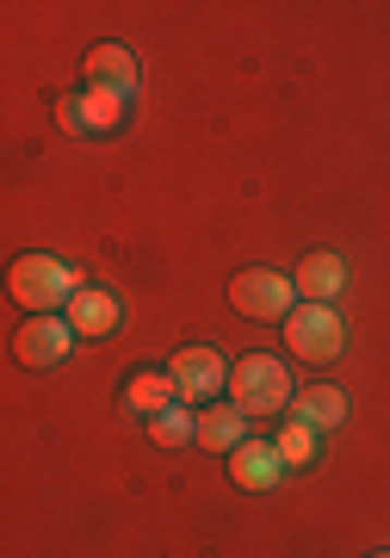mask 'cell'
<instances>
[{"mask_svg":"<svg viewBox=\"0 0 390 558\" xmlns=\"http://www.w3.org/2000/svg\"><path fill=\"white\" fill-rule=\"evenodd\" d=\"M69 341H75L69 317H25L20 336H13V354L25 366H57V360H69Z\"/></svg>","mask_w":390,"mask_h":558,"instance_id":"cell-9","label":"cell"},{"mask_svg":"<svg viewBox=\"0 0 390 558\" xmlns=\"http://www.w3.org/2000/svg\"><path fill=\"white\" fill-rule=\"evenodd\" d=\"M273 447H279V459H285V465H310V459H316V428H310V422H285V428H279V440H273Z\"/></svg>","mask_w":390,"mask_h":558,"instance_id":"cell-16","label":"cell"},{"mask_svg":"<svg viewBox=\"0 0 390 558\" xmlns=\"http://www.w3.org/2000/svg\"><path fill=\"white\" fill-rule=\"evenodd\" d=\"M7 286H13V299L32 311V317H57V304L75 299V267L57 255H20L13 260V274H7Z\"/></svg>","mask_w":390,"mask_h":558,"instance_id":"cell-2","label":"cell"},{"mask_svg":"<svg viewBox=\"0 0 390 558\" xmlns=\"http://www.w3.org/2000/svg\"><path fill=\"white\" fill-rule=\"evenodd\" d=\"M62 311H69V329H75V336H87V341L112 336L118 323H124V304H118L106 286H94V279H81L75 299L62 304Z\"/></svg>","mask_w":390,"mask_h":558,"instance_id":"cell-8","label":"cell"},{"mask_svg":"<svg viewBox=\"0 0 390 558\" xmlns=\"http://www.w3.org/2000/svg\"><path fill=\"white\" fill-rule=\"evenodd\" d=\"M198 447L235 453V447H242V410H235V403H223V410H198Z\"/></svg>","mask_w":390,"mask_h":558,"instance_id":"cell-13","label":"cell"},{"mask_svg":"<svg viewBox=\"0 0 390 558\" xmlns=\"http://www.w3.org/2000/svg\"><path fill=\"white\" fill-rule=\"evenodd\" d=\"M279 472H285V459H279L273 440H242L230 453V478L242 484V490H273Z\"/></svg>","mask_w":390,"mask_h":558,"instance_id":"cell-11","label":"cell"},{"mask_svg":"<svg viewBox=\"0 0 390 558\" xmlns=\"http://www.w3.org/2000/svg\"><path fill=\"white\" fill-rule=\"evenodd\" d=\"M149 440H156V447H186V440H198V416L186 403H174V410H161V416L149 422Z\"/></svg>","mask_w":390,"mask_h":558,"instance_id":"cell-15","label":"cell"},{"mask_svg":"<svg viewBox=\"0 0 390 558\" xmlns=\"http://www.w3.org/2000/svg\"><path fill=\"white\" fill-rule=\"evenodd\" d=\"M292 299H297V286L285 274H273V267H248V274L230 279V304L254 323H285L292 317Z\"/></svg>","mask_w":390,"mask_h":558,"instance_id":"cell-4","label":"cell"},{"mask_svg":"<svg viewBox=\"0 0 390 558\" xmlns=\"http://www.w3.org/2000/svg\"><path fill=\"white\" fill-rule=\"evenodd\" d=\"M124 106L118 94H99V87H81V94H69V100L57 106V119L69 137H112L118 124H124Z\"/></svg>","mask_w":390,"mask_h":558,"instance_id":"cell-6","label":"cell"},{"mask_svg":"<svg viewBox=\"0 0 390 558\" xmlns=\"http://www.w3.org/2000/svg\"><path fill=\"white\" fill-rule=\"evenodd\" d=\"M174 403H180L174 373H131V379H124V410H131V416L156 422L161 410H174Z\"/></svg>","mask_w":390,"mask_h":558,"instance_id":"cell-12","label":"cell"},{"mask_svg":"<svg viewBox=\"0 0 390 558\" xmlns=\"http://www.w3.org/2000/svg\"><path fill=\"white\" fill-rule=\"evenodd\" d=\"M292 286L310 304H334L341 299V286H348V260L334 255V248H316V255H304V267L292 274Z\"/></svg>","mask_w":390,"mask_h":558,"instance_id":"cell-10","label":"cell"},{"mask_svg":"<svg viewBox=\"0 0 390 558\" xmlns=\"http://www.w3.org/2000/svg\"><path fill=\"white\" fill-rule=\"evenodd\" d=\"M168 373H174L180 385V403H211L223 385H230V360L217 354V348H205V341H193V348H180L174 360H168Z\"/></svg>","mask_w":390,"mask_h":558,"instance_id":"cell-5","label":"cell"},{"mask_svg":"<svg viewBox=\"0 0 390 558\" xmlns=\"http://www.w3.org/2000/svg\"><path fill=\"white\" fill-rule=\"evenodd\" d=\"M285 348L297 360H310V366H329L348 348V323H341L334 304H297L292 317H285Z\"/></svg>","mask_w":390,"mask_h":558,"instance_id":"cell-3","label":"cell"},{"mask_svg":"<svg viewBox=\"0 0 390 558\" xmlns=\"http://www.w3.org/2000/svg\"><path fill=\"white\" fill-rule=\"evenodd\" d=\"M297 422H310V428H334V422L348 416V398L334 391V385H310V391H297Z\"/></svg>","mask_w":390,"mask_h":558,"instance_id":"cell-14","label":"cell"},{"mask_svg":"<svg viewBox=\"0 0 390 558\" xmlns=\"http://www.w3.org/2000/svg\"><path fill=\"white\" fill-rule=\"evenodd\" d=\"M371 558H390V553H371Z\"/></svg>","mask_w":390,"mask_h":558,"instance_id":"cell-17","label":"cell"},{"mask_svg":"<svg viewBox=\"0 0 390 558\" xmlns=\"http://www.w3.org/2000/svg\"><path fill=\"white\" fill-rule=\"evenodd\" d=\"M230 403L242 416H285V403H297L292 373L279 354H235L230 366Z\"/></svg>","mask_w":390,"mask_h":558,"instance_id":"cell-1","label":"cell"},{"mask_svg":"<svg viewBox=\"0 0 390 558\" xmlns=\"http://www.w3.org/2000/svg\"><path fill=\"white\" fill-rule=\"evenodd\" d=\"M87 87H99V94H118V100H137L143 62L131 57L124 44H94V50H87Z\"/></svg>","mask_w":390,"mask_h":558,"instance_id":"cell-7","label":"cell"}]
</instances>
